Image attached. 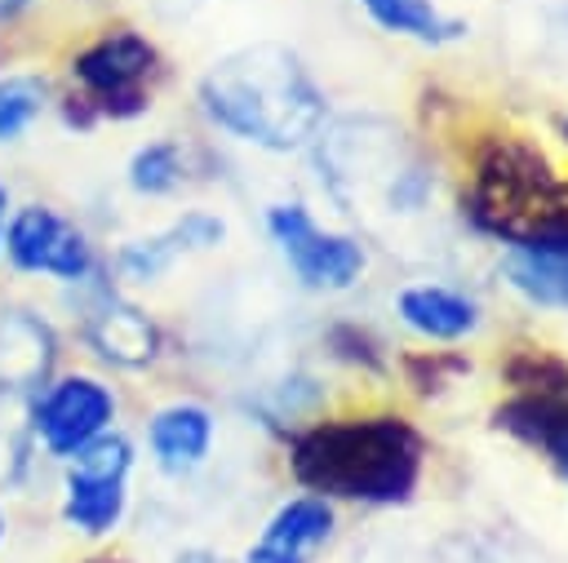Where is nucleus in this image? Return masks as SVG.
Listing matches in <instances>:
<instances>
[{"label":"nucleus","mask_w":568,"mask_h":563,"mask_svg":"<svg viewBox=\"0 0 568 563\" xmlns=\"http://www.w3.org/2000/svg\"><path fill=\"white\" fill-rule=\"evenodd\" d=\"M200 115L231 142L288 155L320 137L328 98L297 49L257 40L209 62L195 80Z\"/></svg>","instance_id":"f257e3e1"},{"label":"nucleus","mask_w":568,"mask_h":563,"mask_svg":"<svg viewBox=\"0 0 568 563\" xmlns=\"http://www.w3.org/2000/svg\"><path fill=\"white\" fill-rule=\"evenodd\" d=\"M426 465V439L408 417H328L288 439V470L324 501L404 505Z\"/></svg>","instance_id":"f03ea898"},{"label":"nucleus","mask_w":568,"mask_h":563,"mask_svg":"<svg viewBox=\"0 0 568 563\" xmlns=\"http://www.w3.org/2000/svg\"><path fill=\"white\" fill-rule=\"evenodd\" d=\"M160 75H164V53L142 27L133 22L102 27L71 49L67 58L71 89L53 98V115L71 133H89L98 124H129L151 111Z\"/></svg>","instance_id":"7ed1b4c3"},{"label":"nucleus","mask_w":568,"mask_h":563,"mask_svg":"<svg viewBox=\"0 0 568 563\" xmlns=\"http://www.w3.org/2000/svg\"><path fill=\"white\" fill-rule=\"evenodd\" d=\"M22 426L36 452L53 465L80 457L102 434L120 430V390L93 368H58L27 403Z\"/></svg>","instance_id":"20e7f679"},{"label":"nucleus","mask_w":568,"mask_h":563,"mask_svg":"<svg viewBox=\"0 0 568 563\" xmlns=\"http://www.w3.org/2000/svg\"><path fill=\"white\" fill-rule=\"evenodd\" d=\"M0 262L18 279H49L58 288H80L106 270L93 235L49 199H13Z\"/></svg>","instance_id":"39448f33"},{"label":"nucleus","mask_w":568,"mask_h":563,"mask_svg":"<svg viewBox=\"0 0 568 563\" xmlns=\"http://www.w3.org/2000/svg\"><path fill=\"white\" fill-rule=\"evenodd\" d=\"M138 448L124 430L102 434L80 457L58 465V519L80 541H111L129 514V479Z\"/></svg>","instance_id":"423d86ee"},{"label":"nucleus","mask_w":568,"mask_h":563,"mask_svg":"<svg viewBox=\"0 0 568 563\" xmlns=\"http://www.w3.org/2000/svg\"><path fill=\"white\" fill-rule=\"evenodd\" d=\"M262 226H266L280 262L306 293H346L359 284V275L368 266V253L355 235L320 226L315 213L297 199L266 204Z\"/></svg>","instance_id":"0eeeda50"},{"label":"nucleus","mask_w":568,"mask_h":563,"mask_svg":"<svg viewBox=\"0 0 568 563\" xmlns=\"http://www.w3.org/2000/svg\"><path fill=\"white\" fill-rule=\"evenodd\" d=\"M67 293H75V332L98 364L120 372H142L160 359V346H164L160 324L115 288L111 270Z\"/></svg>","instance_id":"6e6552de"},{"label":"nucleus","mask_w":568,"mask_h":563,"mask_svg":"<svg viewBox=\"0 0 568 563\" xmlns=\"http://www.w3.org/2000/svg\"><path fill=\"white\" fill-rule=\"evenodd\" d=\"M62 337L40 306H0V403H27L58 372Z\"/></svg>","instance_id":"1a4fd4ad"},{"label":"nucleus","mask_w":568,"mask_h":563,"mask_svg":"<svg viewBox=\"0 0 568 563\" xmlns=\"http://www.w3.org/2000/svg\"><path fill=\"white\" fill-rule=\"evenodd\" d=\"M222 244H226V222L209 208H186L169 226L138 235V239H124L106 257V270H115V279H124V284H155L178 262H186L195 253H213Z\"/></svg>","instance_id":"9d476101"},{"label":"nucleus","mask_w":568,"mask_h":563,"mask_svg":"<svg viewBox=\"0 0 568 563\" xmlns=\"http://www.w3.org/2000/svg\"><path fill=\"white\" fill-rule=\"evenodd\" d=\"M146 457L164 479H191L217 439V417L200 399H169L146 417Z\"/></svg>","instance_id":"9b49d317"},{"label":"nucleus","mask_w":568,"mask_h":563,"mask_svg":"<svg viewBox=\"0 0 568 563\" xmlns=\"http://www.w3.org/2000/svg\"><path fill=\"white\" fill-rule=\"evenodd\" d=\"M333 528H337L333 501L315 492H297L271 510V519L244 550V563H311V554L328 545Z\"/></svg>","instance_id":"f8f14e48"},{"label":"nucleus","mask_w":568,"mask_h":563,"mask_svg":"<svg viewBox=\"0 0 568 563\" xmlns=\"http://www.w3.org/2000/svg\"><path fill=\"white\" fill-rule=\"evenodd\" d=\"M395 315L426 341H462L479 328V301L453 284H408L395 297Z\"/></svg>","instance_id":"ddd939ff"},{"label":"nucleus","mask_w":568,"mask_h":563,"mask_svg":"<svg viewBox=\"0 0 568 563\" xmlns=\"http://www.w3.org/2000/svg\"><path fill=\"white\" fill-rule=\"evenodd\" d=\"M506 284L541 310H568V235L510 244L501 257Z\"/></svg>","instance_id":"4468645a"},{"label":"nucleus","mask_w":568,"mask_h":563,"mask_svg":"<svg viewBox=\"0 0 568 563\" xmlns=\"http://www.w3.org/2000/svg\"><path fill=\"white\" fill-rule=\"evenodd\" d=\"M493 421L519 443L537 448L568 483V390L564 395H510Z\"/></svg>","instance_id":"2eb2a0df"},{"label":"nucleus","mask_w":568,"mask_h":563,"mask_svg":"<svg viewBox=\"0 0 568 563\" xmlns=\"http://www.w3.org/2000/svg\"><path fill=\"white\" fill-rule=\"evenodd\" d=\"M58 84L40 66H4L0 71V151L27 142V133L53 111Z\"/></svg>","instance_id":"dca6fc26"},{"label":"nucleus","mask_w":568,"mask_h":563,"mask_svg":"<svg viewBox=\"0 0 568 563\" xmlns=\"http://www.w3.org/2000/svg\"><path fill=\"white\" fill-rule=\"evenodd\" d=\"M359 9L386 35H404V40H417V44H430V49L453 44V40L466 35V22L444 13L435 0H359Z\"/></svg>","instance_id":"f3484780"},{"label":"nucleus","mask_w":568,"mask_h":563,"mask_svg":"<svg viewBox=\"0 0 568 563\" xmlns=\"http://www.w3.org/2000/svg\"><path fill=\"white\" fill-rule=\"evenodd\" d=\"M186 146L178 137H151L142 146L129 151L124 160V186L138 195V199H169L186 186Z\"/></svg>","instance_id":"a211bd4d"},{"label":"nucleus","mask_w":568,"mask_h":563,"mask_svg":"<svg viewBox=\"0 0 568 563\" xmlns=\"http://www.w3.org/2000/svg\"><path fill=\"white\" fill-rule=\"evenodd\" d=\"M501 377L515 386V395H564L568 390V364L541 346H519L501 364Z\"/></svg>","instance_id":"6ab92c4d"},{"label":"nucleus","mask_w":568,"mask_h":563,"mask_svg":"<svg viewBox=\"0 0 568 563\" xmlns=\"http://www.w3.org/2000/svg\"><path fill=\"white\" fill-rule=\"evenodd\" d=\"M404 372H408V386H417L422 395H439L444 386H453L457 377L470 372V364L453 350H422V355H408L404 359Z\"/></svg>","instance_id":"aec40b11"},{"label":"nucleus","mask_w":568,"mask_h":563,"mask_svg":"<svg viewBox=\"0 0 568 563\" xmlns=\"http://www.w3.org/2000/svg\"><path fill=\"white\" fill-rule=\"evenodd\" d=\"M328 346H333L337 359H351V364H359V368H382V364H386L377 337H373L368 328H359V324H333V328H328Z\"/></svg>","instance_id":"412c9836"},{"label":"nucleus","mask_w":568,"mask_h":563,"mask_svg":"<svg viewBox=\"0 0 568 563\" xmlns=\"http://www.w3.org/2000/svg\"><path fill=\"white\" fill-rule=\"evenodd\" d=\"M40 4H44V0H0V27H13V22H22V18H31Z\"/></svg>","instance_id":"4be33fe9"},{"label":"nucleus","mask_w":568,"mask_h":563,"mask_svg":"<svg viewBox=\"0 0 568 563\" xmlns=\"http://www.w3.org/2000/svg\"><path fill=\"white\" fill-rule=\"evenodd\" d=\"M9 213H13V191H9V182H0V244H4V222H9Z\"/></svg>","instance_id":"5701e85b"},{"label":"nucleus","mask_w":568,"mask_h":563,"mask_svg":"<svg viewBox=\"0 0 568 563\" xmlns=\"http://www.w3.org/2000/svg\"><path fill=\"white\" fill-rule=\"evenodd\" d=\"M173 563H222V559H213L209 550H186V554H178Z\"/></svg>","instance_id":"b1692460"},{"label":"nucleus","mask_w":568,"mask_h":563,"mask_svg":"<svg viewBox=\"0 0 568 563\" xmlns=\"http://www.w3.org/2000/svg\"><path fill=\"white\" fill-rule=\"evenodd\" d=\"M9 541V510H4V501H0V545Z\"/></svg>","instance_id":"393cba45"},{"label":"nucleus","mask_w":568,"mask_h":563,"mask_svg":"<svg viewBox=\"0 0 568 563\" xmlns=\"http://www.w3.org/2000/svg\"><path fill=\"white\" fill-rule=\"evenodd\" d=\"M80 563H124V559H80Z\"/></svg>","instance_id":"a878e982"},{"label":"nucleus","mask_w":568,"mask_h":563,"mask_svg":"<svg viewBox=\"0 0 568 563\" xmlns=\"http://www.w3.org/2000/svg\"><path fill=\"white\" fill-rule=\"evenodd\" d=\"M564 133H568V120H564Z\"/></svg>","instance_id":"bb28decb"}]
</instances>
